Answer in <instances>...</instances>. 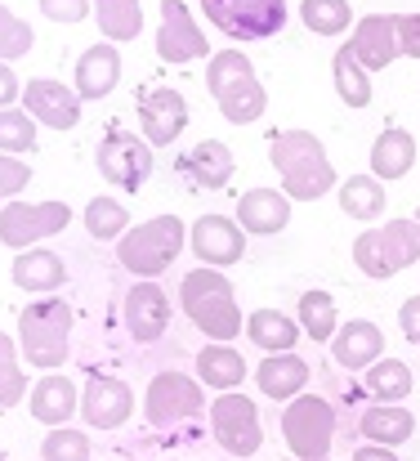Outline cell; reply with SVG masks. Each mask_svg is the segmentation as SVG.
Here are the masks:
<instances>
[{"label":"cell","instance_id":"7bdbcfd3","mask_svg":"<svg viewBox=\"0 0 420 461\" xmlns=\"http://www.w3.org/2000/svg\"><path fill=\"white\" fill-rule=\"evenodd\" d=\"M36 5L49 23H81L90 14V0H36Z\"/></svg>","mask_w":420,"mask_h":461},{"label":"cell","instance_id":"7402d4cb","mask_svg":"<svg viewBox=\"0 0 420 461\" xmlns=\"http://www.w3.org/2000/svg\"><path fill=\"white\" fill-rule=\"evenodd\" d=\"M237 224L255 238H269V233H281L290 224V197L278 193V188H251L237 197Z\"/></svg>","mask_w":420,"mask_h":461},{"label":"cell","instance_id":"836d02e7","mask_svg":"<svg viewBox=\"0 0 420 461\" xmlns=\"http://www.w3.org/2000/svg\"><path fill=\"white\" fill-rule=\"evenodd\" d=\"M94 18H99V32L103 41H135L143 32V9L139 0H94Z\"/></svg>","mask_w":420,"mask_h":461},{"label":"cell","instance_id":"8992f818","mask_svg":"<svg viewBox=\"0 0 420 461\" xmlns=\"http://www.w3.org/2000/svg\"><path fill=\"white\" fill-rule=\"evenodd\" d=\"M416 260H420V224L416 220H389V224L362 229V233L353 238V265H358L367 278H376V283L403 274V269L416 265Z\"/></svg>","mask_w":420,"mask_h":461},{"label":"cell","instance_id":"d6986e66","mask_svg":"<svg viewBox=\"0 0 420 461\" xmlns=\"http://www.w3.org/2000/svg\"><path fill=\"white\" fill-rule=\"evenodd\" d=\"M367 72H380V68H389L394 59H398V32H394V14H367L358 27H353V36H349V45H344Z\"/></svg>","mask_w":420,"mask_h":461},{"label":"cell","instance_id":"f6af8a7d","mask_svg":"<svg viewBox=\"0 0 420 461\" xmlns=\"http://www.w3.org/2000/svg\"><path fill=\"white\" fill-rule=\"evenodd\" d=\"M398 327H403V336H407L412 345H420V296L403 301V309H398Z\"/></svg>","mask_w":420,"mask_h":461},{"label":"cell","instance_id":"1f68e13d","mask_svg":"<svg viewBox=\"0 0 420 461\" xmlns=\"http://www.w3.org/2000/svg\"><path fill=\"white\" fill-rule=\"evenodd\" d=\"M362 385L376 403H403L412 394V367L398 363V358H380L362 372Z\"/></svg>","mask_w":420,"mask_h":461},{"label":"cell","instance_id":"ffe728a7","mask_svg":"<svg viewBox=\"0 0 420 461\" xmlns=\"http://www.w3.org/2000/svg\"><path fill=\"white\" fill-rule=\"evenodd\" d=\"M331 354H335L340 367H349V372H367L371 363L385 358V331H380L376 322H367V318L340 322V331H335V340H331Z\"/></svg>","mask_w":420,"mask_h":461},{"label":"cell","instance_id":"d6a6232c","mask_svg":"<svg viewBox=\"0 0 420 461\" xmlns=\"http://www.w3.org/2000/svg\"><path fill=\"white\" fill-rule=\"evenodd\" d=\"M295 322H299V331L308 336V340H335V331H340V318H335V301H331V292H304L299 296V309H295Z\"/></svg>","mask_w":420,"mask_h":461},{"label":"cell","instance_id":"8fae6325","mask_svg":"<svg viewBox=\"0 0 420 461\" xmlns=\"http://www.w3.org/2000/svg\"><path fill=\"white\" fill-rule=\"evenodd\" d=\"M210 430H215L219 448L233 453V457H255L260 444H264L260 408H255V399H246V394H237V390H233V394H219V399L210 403Z\"/></svg>","mask_w":420,"mask_h":461},{"label":"cell","instance_id":"e575fe53","mask_svg":"<svg viewBox=\"0 0 420 461\" xmlns=\"http://www.w3.org/2000/svg\"><path fill=\"white\" fill-rule=\"evenodd\" d=\"M85 229H90V238H99V242H121V238L130 233V211H126V202H117V197H90V206H85Z\"/></svg>","mask_w":420,"mask_h":461},{"label":"cell","instance_id":"ac0fdd59","mask_svg":"<svg viewBox=\"0 0 420 461\" xmlns=\"http://www.w3.org/2000/svg\"><path fill=\"white\" fill-rule=\"evenodd\" d=\"M22 108L49 131H72L81 122V95L63 81H49V77L45 81L36 77L22 86Z\"/></svg>","mask_w":420,"mask_h":461},{"label":"cell","instance_id":"b9f144b4","mask_svg":"<svg viewBox=\"0 0 420 461\" xmlns=\"http://www.w3.org/2000/svg\"><path fill=\"white\" fill-rule=\"evenodd\" d=\"M27 184H31V166H27L22 157L0 153V202H4V197L13 202V193H22Z\"/></svg>","mask_w":420,"mask_h":461},{"label":"cell","instance_id":"f1b7e54d","mask_svg":"<svg viewBox=\"0 0 420 461\" xmlns=\"http://www.w3.org/2000/svg\"><path fill=\"white\" fill-rule=\"evenodd\" d=\"M358 430H362V439H367V444L394 448V444H407V439H412L416 417H412L407 408H398V403H376V408H367V412H362Z\"/></svg>","mask_w":420,"mask_h":461},{"label":"cell","instance_id":"ba28073f","mask_svg":"<svg viewBox=\"0 0 420 461\" xmlns=\"http://www.w3.org/2000/svg\"><path fill=\"white\" fill-rule=\"evenodd\" d=\"M201 412H210V403L201 394V381H192L183 372H156L147 381V408H143V417H147L152 430H161V435L165 430H179V426L197 421Z\"/></svg>","mask_w":420,"mask_h":461},{"label":"cell","instance_id":"603a6c76","mask_svg":"<svg viewBox=\"0 0 420 461\" xmlns=\"http://www.w3.org/2000/svg\"><path fill=\"white\" fill-rule=\"evenodd\" d=\"M121 81V50H112V41L90 45L76 59V95L81 99H108Z\"/></svg>","mask_w":420,"mask_h":461},{"label":"cell","instance_id":"9c48e42d","mask_svg":"<svg viewBox=\"0 0 420 461\" xmlns=\"http://www.w3.org/2000/svg\"><path fill=\"white\" fill-rule=\"evenodd\" d=\"M201 14L233 41H269L286 27V0H201Z\"/></svg>","mask_w":420,"mask_h":461},{"label":"cell","instance_id":"5bb4252c","mask_svg":"<svg viewBox=\"0 0 420 461\" xmlns=\"http://www.w3.org/2000/svg\"><path fill=\"white\" fill-rule=\"evenodd\" d=\"M188 247L192 256L206 265V269H224V265H237L242 251H246V229L228 215H201L192 220L188 229Z\"/></svg>","mask_w":420,"mask_h":461},{"label":"cell","instance_id":"8d00e7d4","mask_svg":"<svg viewBox=\"0 0 420 461\" xmlns=\"http://www.w3.org/2000/svg\"><path fill=\"white\" fill-rule=\"evenodd\" d=\"M299 18H304V27L317 32V36H340V32L353 27L349 0H299Z\"/></svg>","mask_w":420,"mask_h":461},{"label":"cell","instance_id":"7a4b0ae2","mask_svg":"<svg viewBox=\"0 0 420 461\" xmlns=\"http://www.w3.org/2000/svg\"><path fill=\"white\" fill-rule=\"evenodd\" d=\"M179 305L188 313V322H197L210 340H233L242 327H246V318H242V309H237V292H233V283L224 278V269H192V274H183V283H179Z\"/></svg>","mask_w":420,"mask_h":461},{"label":"cell","instance_id":"4fadbf2b","mask_svg":"<svg viewBox=\"0 0 420 461\" xmlns=\"http://www.w3.org/2000/svg\"><path fill=\"white\" fill-rule=\"evenodd\" d=\"M135 412V390L121 381V376H108V372H90L85 376V394H81V417L85 426L94 430H117L126 426Z\"/></svg>","mask_w":420,"mask_h":461},{"label":"cell","instance_id":"60d3db41","mask_svg":"<svg viewBox=\"0 0 420 461\" xmlns=\"http://www.w3.org/2000/svg\"><path fill=\"white\" fill-rule=\"evenodd\" d=\"M40 461H90V439L72 426H58L40 444Z\"/></svg>","mask_w":420,"mask_h":461},{"label":"cell","instance_id":"4dcf8cb0","mask_svg":"<svg viewBox=\"0 0 420 461\" xmlns=\"http://www.w3.org/2000/svg\"><path fill=\"white\" fill-rule=\"evenodd\" d=\"M385 202H389V193H385V184H380L376 175H349V179L340 184V211H344L349 220L371 224V220L385 215Z\"/></svg>","mask_w":420,"mask_h":461},{"label":"cell","instance_id":"9a60e30c","mask_svg":"<svg viewBox=\"0 0 420 461\" xmlns=\"http://www.w3.org/2000/svg\"><path fill=\"white\" fill-rule=\"evenodd\" d=\"M206 36H201V27H197V18L188 14V5L183 0H161V32H156V54L165 59V63H197V59H206Z\"/></svg>","mask_w":420,"mask_h":461},{"label":"cell","instance_id":"83f0119b","mask_svg":"<svg viewBox=\"0 0 420 461\" xmlns=\"http://www.w3.org/2000/svg\"><path fill=\"white\" fill-rule=\"evenodd\" d=\"M412 166H416V140H412V131L385 126L376 135V144H371V175L385 184V179H403Z\"/></svg>","mask_w":420,"mask_h":461},{"label":"cell","instance_id":"6da1fadb","mask_svg":"<svg viewBox=\"0 0 420 461\" xmlns=\"http://www.w3.org/2000/svg\"><path fill=\"white\" fill-rule=\"evenodd\" d=\"M269 157L281 179V193H290V202H317L335 188V166L322 149V140L308 131H278L269 144Z\"/></svg>","mask_w":420,"mask_h":461},{"label":"cell","instance_id":"74e56055","mask_svg":"<svg viewBox=\"0 0 420 461\" xmlns=\"http://www.w3.org/2000/svg\"><path fill=\"white\" fill-rule=\"evenodd\" d=\"M36 149V117L27 108H0V153L18 157Z\"/></svg>","mask_w":420,"mask_h":461},{"label":"cell","instance_id":"e0dca14e","mask_svg":"<svg viewBox=\"0 0 420 461\" xmlns=\"http://www.w3.org/2000/svg\"><path fill=\"white\" fill-rule=\"evenodd\" d=\"M139 126H143V140L152 149H165L179 140V131L188 126V104L179 90L170 86H156V90H143L139 95Z\"/></svg>","mask_w":420,"mask_h":461},{"label":"cell","instance_id":"277c9868","mask_svg":"<svg viewBox=\"0 0 420 461\" xmlns=\"http://www.w3.org/2000/svg\"><path fill=\"white\" fill-rule=\"evenodd\" d=\"M72 305L67 301H31L18 313V349L31 367L58 372L72 354Z\"/></svg>","mask_w":420,"mask_h":461},{"label":"cell","instance_id":"cb8c5ba5","mask_svg":"<svg viewBox=\"0 0 420 461\" xmlns=\"http://www.w3.org/2000/svg\"><path fill=\"white\" fill-rule=\"evenodd\" d=\"M9 278H13V287H18V292L45 296V292H58V287L67 283V265H63V256L31 247V251H18V260H13Z\"/></svg>","mask_w":420,"mask_h":461},{"label":"cell","instance_id":"7c38bea8","mask_svg":"<svg viewBox=\"0 0 420 461\" xmlns=\"http://www.w3.org/2000/svg\"><path fill=\"white\" fill-rule=\"evenodd\" d=\"M99 175L112 184V188H121V193H139L143 184H147V175H152V144L139 140V135H130V131H108L103 140H99Z\"/></svg>","mask_w":420,"mask_h":461},{"label":"cell","instance_id":"2e32d148","mask_svg":"<svg viewBox=\"0 0 420 461\" xmlns=\"http://www.w3.org/2000/svg\"><path fill=\"white\" fill-rule=\"evenodd\" d=\"M174 175L183 179V184H192L197 193H219V188H228V179L237 175V157L228 144H219V140H201L192 153H183L174 161Z\"/></svg>","mask_w":420,"mask_h":461},{"label":"cell","instance_id":"bcb514c9","mask_svg":"<svg viewBox=\"0 0 420 461\" xmlns=\"http://www.w3.org/2000/svg\"><path fill=\"white\" fill-rule=\"evenodd\" d=\"M22 95V81L13 77L9 63H0V108H13V99Z\"/></svg>","mask_w":420,"mask_h":461},{"label":"cell","instance_id":"ee69618b","mask_svg":"<svg viewBox=\"0 0 420 461\" xmlns=\"http://www.w3.org/2000/svg\"><path fill=\"white\" fill-rule=\"evenodd\" d=\"M394 32H398V54L420 59V14H394Z\"/></svg>","mask_w":420,"mask_h":461},{"label":"cell","instance_id":"f546056e","mask_svg":"<svg viewBox=\"0 0 420 461\" xmlns=\"http://www.w3.org/2000/svg\"><path fill=\"white\" fill-rule=\"evenodd\" d=\"M246 336L264 349V354H295V340H299V322L281 309H255L246 318Z\"/></svg>","mask_w":420,"mask_h":461},{"label":"cell","instance_id":"681fc988","mask_svg":"<svg viewBox=\"0 0 420 461\" xmlns=\"http://www.w3.org/2000/svg\"><path fill=\"white\" fill-rule=\"evenodd\" d=\"M0 461H9V457H4V453H0Z\"/></svg>","mask_w":420,"mask_h":461},{"label":"cell","instance_id":"3957f363","mask_svg":"<svg viewBox=\"0 0 420 461\" xmlns=\"http://www.w3.org/2000/svg\"><path fill=\"white\" fill-rule=\"evenodd\" d=\"M206 90L219 104L224 122H233V126H251L269 108V95H264V86H260V77H255V68H251V59L242 50L210 54V63H206Z\"/></svg>","mask_w":420,"mask_h":461},{"label":"cell","instance_id":"7dc6e473","mask_svg":"<svg viewBox=\"0 0 420 461\" xmlns=\"http://www.w3.org/2000/svg\"><path fill=\"white\" fill-rule=\"evenodd\" d=\"M353 461H398V457H394V448H380V444H362V448L353 453Z\"/></svg>","mask_w":420,"mask_h":461},{"label":"cell","instance_id":"ab89813d","mask_svg":"<svg viewBox=\"0 0 420 461\" xmlns=\"http://www.w3.org/2000/svg\"><path fill=\"white\" fill-rule=\"evenodd\" d=\"M31 23L27 18H18L13 9H4L0 5V63H13V59H22L27 50H31Z\"/></svg>","mask_w":420,"mask_h":461},{"label":"cell","instance_id":"5b68a950","mask_svg":"<svg viewBox=\"0 0 420 461\" xmlns=\"http://www.w3.org/2000/svg\"><path fill=\"white\" fill-rule=\"evenodd\" d=\"M179 251H183V220L179 215H152V220H143L139 229H130L117 242V260L139 283H156L174 265Z\"/></svg>","mask_w":420,"mask_h":461},{"label":"cell","instance_id":"f35d334b","mask_svg":"<svg viewBox=\"0 0 420 461\" xmlns=\"http://www.w3.org/2000/svg\"><path fill=\"white\" fill-rule=\"evenodd\" d=\"M22 394H27V372L18 363V345L9 336H0V408L22 403Z\"/></svg>","mask_w":420,"mask_h":461},{"label":"cell","instance_id":"484cf974","mask_svg":"<svg viewBox=\"0 0 420 461\" xmlns=\"http://www.w3.org/2000/svg\"><path fill=\"white\" fill-rule=\"evenodd\" d=\"M197 381L210 385L215 394H233L242 381H246V358L224 345V340H210L201 354H197Z\"/></svg>","mask_w":420,"mask_h":461},{"label":"cell","instance_id":"d590c367","mask_svg":"<svg viewBox=\"0 0 420 461\" xmlns=\"http://www.w3.org/2000/svg\"><path fill=\"white\" fill-rule=\"evenodd\" d=\"M331 77H335V90H340V99H344L349 108H367V104H371V72H367L349 50L335 54Z\"/></svg>","mask_w":420,"mask_h":461},{"label":"cell","instance_id":"d4e9b609","mask_svg":"<svg viewBox=\"0 0 420 461\" xmlns=\"http://www.w3.org/2000/svg\"><path fill=\"white\" fill-rule=\"evenodd\" d=\"M255 385L264 399H278V403H290L304 394L308 385V363L299 354H269L260 367H255Z\"/></svg>","mask_w":420,"mask_h":461},{"label":"cell","instance_id":"c3c4849f","mask_svg":"<svg viewBox=\"0 0 420 461\" xmlns=\"http://www.w3.org/2000/svg\"><path fill=\"white\" fill-rule=\"evenodd\" d=\"M412 220H416V224H420V211H416V215H412Z\"/></svg>","mask_w":420,"mask_h":461},{"label":"cell","instance_id":"4316f807","mask_svg":"<svg viewBox=\"0 0 420 461\" xmlns=\"http://www.w3.org/2000/svg\"><path fill=\"white\" fill-rule=\"evenodd\" d=\"M72 412H76V385L63 372H49V376H40L31 385V417L36 421H45V426L58 430V426L72 421Z\"/></svg>","mask_w":420,"mask_h":461},{"label":"cell","instance_id":"30bf717a","mask_svg":"<svg viewBox=\"0 0 420 461\" xmlns=\"http://www.w3.org/2000/svg\"><path fill=\"white\" fill-rule=\"evenodd\" d=\"M72 224L67 202H4L0 206V242L13 251H31L40 238H54Z\"/></svg>","mask_w":420,"mask_h":461},{"label":"cell","instance_id":"52a82bcc","mask_svg":"<svg viewBox=\"0 0 420 461\" xmlns=\"http://www.w3.org/2000/svg\"><path fill=\"white\" fill-rule=\"evenodd\" d=\"M281 439L299 461H331L335 408L317 394H299L281 408Z\"/></svg>","mask_w":420,"mask_h":461},{"label":"cell","instance_id":"44dd1931","mask_svg":"<svg viewBox=\"0 0 420 461\" xmlns=\"http://www.w3.org/2000/svg\"><path fill=\"white\" fill-rule=\"evenodd\" d=\"M126 327H130V336L139 345H152V340L165 336V327H170V301H165V292L156 283H135L130 287V296H126Z\"/></svg>","mask_w":420,"mask_h":461}]
</instances>
